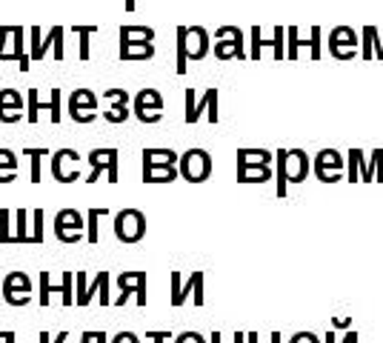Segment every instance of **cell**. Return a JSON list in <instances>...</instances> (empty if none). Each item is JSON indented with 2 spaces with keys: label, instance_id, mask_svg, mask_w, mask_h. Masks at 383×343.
<instances>
[{
  "label": "cell",
  "instance_id": "obj_1",
  "mask_svg": "<svg viewBox=\"0 0 383 343\" xmlns=\"http://www.w3.org/2000/svg\"><path fill=\"white\" fill-rule=\"evenodd\" d=\"M146 235V214L141 209H120L115 214V238L120 243H138Z\"/></svg>",
  "mask_w": 383,
  "mask_h": 343
},
{
  "label": "cell",
  "instance_id": "obj_2",
  "mask_svg": "<svg viewBox=\"0 0 383 343\" xmlns=\"http://www.w3.org/2000/svg\"><path fill=\"white\" fill-rule=\"evenodd\" d=\"M178 172H181V178L189 181V183H203L212 175V157L203 149H189L186 155H181Z\"/></svg>",
  "mask_w": 383,
  "mask_h": 343
},
{
  "label": "cell",
  "instance_id": "obj_3",
  "mask_svg": "<svg viewBox=\"0 0 383 343\" xmlns=\"http://www.w3.org/2000/svg\"><path fill=\"white\" fill-rule=\"evenodd\" d=\"M0 283H4V300L9 306L23 309L32 304V280L26 272H9V275H4Z\"/></svg>",
  "mask_w": 383,
  "mask_h": 343
},
{
  "label": "cell",
  "instance_id": "obj_4",
  "mask_svg": "<svg viewBox=\"0 0 383 343\" xmlns=\"http://www.w3.org/2000/svg\"><path fill=\"white\" fill-rule=\"evenodd\" d=\"M69 117L80 126H86L98 117V95L92 89H74L69 95Z\"/></svg>",
  "mask_w": 383,
  "mask_h": 343
},
{
  "label": "cell",
  "instance_id": "obj_5",
  "mask_svg": "<svg viewBox=\"0 0 383 343\" xmlns=\"http://www.w3.org/2000/svg\"><path fill=\"white\" fill-rule=\"evenodd\" d=\"M52 178L58 183H74L80 178V155L74 149H58L52 155Z\"/></svg>",
  "mask_w": 383,
  "mask_h": 343
},
{
  "label": "cell",
  "instance_id": "obj_6",
  "mask_svg": "<svg viewBox=\"0 0 383 343\" xmlns=\"http://www.w3.org/2000/svg\"><path fill=\"white\" fill-rule=\"evenodd\" d=\"M117 149H92L89 152V163H92V172L86 175V183H95L100 178V172H106L109 183H117Z\"/></svg>",
  "mask_w": 383,
  "mask_h": 343
},
{
  "label": "cell",
  "instance_id": "obj_7",
  "mask_svg": "<svg viewBox=\"0 0 383 343\" xmlns=\"http://www.w3.org/2000/svg\"><path fill=\"white\" fill-rule=\"evenodd\" d=\"M117 286H120V295L115 300V306L123 309V304L129 300V295H138V306L141 309L146 306V272H120L117 275Z\"/></svg>",
  "mask_w": 383,
  "mask_h": 343
},
{
  "label": "cell",
  "instance_id": "obj_8",
  "mask_svg": "<svg viewBox=\"0 0 383 343\" xmlns=\"http://www.w3.org/2000/svg\"><path fill=\"white\" fill-rule=\"evenodd\" d=\"M132 106H135V117L141 123H157L163 115V98L157 89H141L132 98Z\"/></svg>",
  "mask_w": 383,
  "mask_h": 343
},
{
  "label": "cell",
  "instance_id": "obj_9",
  "mask_svg": "<svg viewBox=\"0 0 383 343\" xmlns=\"http://www.w3.org/2000/svg\"><path fill=\"white\" fill-rule=\"evenodd\" d=\"M103 101L109 103L106 109V120L115 123V126H123L126 120H129V95H126V89H106L103 92Z\"/></svg>",
  "mask_w": 383,
  "mask_h": 343
},
{
  "label": "cell",
  "instance_id": "obj_10",
  "mask_svg": "<svg viewBox=\"0 0 383 343\" xmlns=\"http://www.w3.org/2000/svg\"><path fill=\"white\" fill-rule=\"evenodd\" d=\"M203 109H209V120H212V123H218V92L209 89V92L203 95V101L195 103V92L189 89V92H186V123H195Z\"/></svg>",
  "mask_w": 383,
  "mask_h": 343
},
{
  "label": "cell",
  "instance_id": "obj_11",
  "mask_svg": "<svg viewBox=\"0 0 383 343\" xmlns=\"http://www.w3.org/2000/svg\"><path fill=\"white\" fill-rule=\"evenodd\" d=\"M26 109H29V123H32V126L37 123L40 109H49V112H52V126H58V123H60V89L55 86L49 103H37V89H29V95H26Z\"/></svg>",
  "mask_w": 383,
  "mask_h": 343
},
{
  "label": "cell",
  "instance_id": "obj_12",
  "mask_svg": "<svg viewBox=\"0 0 383 343\" xmlns=\"http://www.w3.org/2000/svg\"><path fill=\"white\" fill-rule=\"evenodd\" d=\"M23 106V95L18 89H4L0 92V123H18Z\"/></svg>",
  "mask_w": 383,
  "mask_h": 343
},
{
  "label": "cell",
  "instance_id": "obj_13",
  "mask_svg": "<svg viewBox=\"0 0 383 343\" xmlns=\"http://www.w3.org/2000/svg\"><path fill=\"white\" fill-rule=\"evenodd\" d=\"M83 224H86V218H83L77 209H60L55 214V235H60V232H83Z\"/></svg>",
  "mask_w": 383,
  "mask_h": 343
},
{
  "label": "cell",
  "instance_id": "obj_14",
  "mask_svg": "<svg viewBox=\"0 0 383 343\" xmlns=\"http://www.w3.org/2000/svg\"><path fill=\"white\" fill-rule=\"evenodd\" d=\"M181 157L175 149H143V169L146 166H175Z\"/></svg>",
  "mask_w": 383,
  "mask_h": 343
},
{
  "label": "cell",
  "instance_id": "obj_15",
  "mask_svg": "<svg viewBox=\"0 0 383 343\" xmlns=\"http://www.w3.org/2000/svg\"><path fill=\"white\" fill-rule=\"evenodd\" d=\"M206 46H209V40H206V32L200 26H195V29L186 32V49H189L192 60H200L206 55Z\"/></svg>",
  "mask_w": 383,
  "mask_h": 343
},
{
  "label": "cell",
  "instance_id": "obj_16",
  "mask_svg": "<svg viewBox=\"0 0 383 343\" xmlns=\"http://www.w3.org/2000/svg\"><path fill=\"white\" fill-rule=\"evenodd\" d=\"M181 172L175 166H146L143 169V183H172Z\"/></svg>",
  "mask_w": 383,
  "mask_h": 343
},
{
  "label": "cell",
  "instance_id": "obj_17",
  "mask_svg": "<svg viewBox=\"0 0 383 343\" xmlns=\"http://www.w3.org/2000/svg\"><path fill=\"white\" fill-rule=\"evenodd\" d=\"M18 181V155L12 149H0V183Z\"/></svg>",
  "mask_w": 383,
  "mask_h": 343
},
{
  "label": "cell",
  "instance_id": "obj_18",
  "mask_svg": "<svg viewBox=\"0 0 383 343\" xmlns=\"http://www.w3.org/2000/svg\"><path fill=\"white\" fill-rule=\"evenodd\" d=\"M152 55V43H120V60H149Z\"/></svg>",
  "mask_w": 383,
  "mask_h": 343
},
{
  "label": "cell",
  "instance_id": "obj_19",
  "mask_svg": "<svg viewBox=\"0 0 383 343\" xmlns=\"http://www.w3.org/2000/svg\"><path fill=\"white\" fill-rule=\"evenodd\" d=\"M155 32L149 26H120V43H152Z\"/></svg>",
  "mask_w": 383,
  "mask_h": 343
},
{
  "label": "cell",
  "instance_id": "obj_20",
  "mask_svg": "<svg viewBox=\"0 0 383 343\" xmlns=\"http://www.w3.org/2000/svg\"><path fill=\"white\" fill-rule=\"evenodd\" d=\"M12 40H15V49L12 55H6V60H18L20 72H29V58L23 52V26H12Z\"/></svg>",
  "mask_w": 383,
  "mask_h": 343
},
{
  "label": "cell",
  "instance_id": "obj_21",
  "mask_svg": "<svg viewBox=\"0 0 383 343\" xmlns=\"http://www.w3.org/2000/svg\"><path fill=\"white\" fill-rule=\"evenodd\" d=\"M195 295V280L189 278V283H181V272H172V306H183L186 297Z\"/></svg>",
  "mask_w": 383,
  "mask_h": 343
},
{
  "label": "cell",
  "instance_id": "obj_22",
  "mask_svg": "<svg viewBox=\"0 0 383 343\" xmlns=\"http://www.w3.org/2000/svg\"><path fill=\"white\" fill-rule=\"evenodd\" d=\"M272 178V172H269V166L266 163H261V166H254V169H249V166H240L238 169V181L240 183H254V181H269Z\"/></svg>",
  "mask_w": 383,
  "mask_h": 343
},
{
  "label": "cell",
  "instance_id": "obj_23",
  "mask_svg": "<svg viewBox=\"0 0 383 343\" xmlns=\"http://www.w3.org/2000/svg\"><path fill=\"white\" fill-rule=\"evenodd\" d=\"M60 29H63V26H52L46 37H40V43H34V46H32V60H40V58L46 55V49H49V46H55Z\"/></svg>",
  "mask_w": 383,
  "mask_h": 343
},
{
  "label": "cell",
  "instance_id": "obj_24",
  "mask_svg": "<svg viewBox=\"0 0 383 343\" xmlns=\"http://www.w3.org/2000/svg\"><path fill=\"white\" fill-rule=\"evenodd\" d=\"M77 34V46H80V60H89V37L98 34V26H74L72 29Z\"/></svg>",
  "mask_w": 383,
  "mask_h": 343
},
{
  "label": "cell",
  "instance_id": "obj_25",
  "mask_svg": "<svg viewBox=\"0 0 383 343\" xmlns=\"http://www.w3.org/2000/svg\"><path fill=\"white\" fill-rule=\"evenodd\" d=\"M26 209H18L15 212V235H12V243H34L32 240V235L26 232Z\"/></svg>",
  "mask_w": 383,
  "mask_h": 343
},
{
  "label": "cell",
  "instance_id": "obj_26",
  "mask_svg": "<svg viewBox=\"0 0 383 343\" xmlns=\"http://www.w3.org/2000/svg\"><path fill=\"white\" fill-rule=\"evenodd\" d=\"M109 214V209H89L86 212V221H89V243H98L100 240V218Z\"/></svg>",
  "mask_w": 383,
  "mask_h": 343
},
{
  "label": "cell",
  "instance_id": "obj_27",
  "mask_svg": "<svg viewBox=\"0 0 383 343\" xmlns=\"http://www.w3.org/2000/svg\"><path fill=\"white\" fill-rule=\"evenodd\" d=\"M58 292H60V297H63V306H72L74 304V272H63V278H60V286H55Z\"/></svg>",
  "mask_w": 383,
  "mask_h": 343
},
{
  "label": "cell",
  "instance_id": "obj_28",
  "mask_svg": "<svg viewBox=\"0 0 383 343\" xmlns=\"http://www.w3.org/2000/svg\"><path fill=\"white\" fill-rule=\"evenodd\" d=\"M186 26L178 29V72L183 75L186 72V63H189V49H186Z\"/></svg>",
  "mask_w": 383,
  "mask_h": 343
},
{
  "label": "cell",
  "instance_id": "obj_29",
  "mask_svg": "<svg viewBox=\"0 0 383 343\" xmlns=\"http://www.w3.org/2000/svg\"><path fill=\"white\" fill-rule=\"evenodd\" d=\"M37 280H40V297H37V304L46 309V306L52 304V289H55V286H52L49 272H40V278H37Z\"/></svg>",
  "mask_w": 383,
  "mask_h": 343
},
{
  "label": "cell",
  "instance_id": "obj_30",
  "mask_svg": "<svg viewBox=\"0 0 383 343\" xmlns=\"http://www.w3.org/2000/svg\"><path fill=\"white\" fill-rule=\"evenodd\" d=\"M74 280H77V306H89V286H86V272H83V269H77Z\"/></svg>",
  "mask_w": 383,
  "mask_h": 343
},
{
  "label": "cell",
  "instance_id": "obj_31",
  "mask_svg": "<svg viewBox=\"0 0 383 343\" xmlns=\"http://www.w3.org/2000/svg\"><path fill=\"white\" fill-rule=\"evenodd\" d=\"M32 157V183H40V160L46 157V149H23Z\"/></svg>",
  "mask_w": 383,
  "mask_h": 343
},
{
  "label": "cell",
  "instance_id": "obj_32",
  "mask_svg": "<svg viewBox=\"0 0 383 343\" xmlns=\"http://www.w3.org/2000/svg\"><path fill=\"white\" fill-rule=\"evenodd\" d=\"M32 240L34 243H44V209H34L32 212Z\"/></svg>",
  "mask_w": 383,
  "mask_h": 343
},
{
  "label": "cell",
  "instance_id": "obj_33",
  "mask_svg": "<svg viewBox=\"0 0 383 343\" xmlns=\"http://www.w3.org/2000/svg\"><path fill=\"white\" fill-rule=\"evenodd\" d=\"M215 55H218V58H229V55H238V58H240V34H238L232 43H218Z\"/></svg>",
  "mask_w": 383,
  "mask_h": 343
},
{
  "label": "cell",
  "instance_id": "obj_34",
  "mask_svg": "<svg viewBox=\"0 0 383 343\" xmlns=\"http://www.w3.org/2000/svg\"><path fill=\"white\" fill-rule=\"evenodd\" d=\"M0 240L12 243V232H9V209H0Z\"/></svg>",
  "mask_w": 383,
  "mask_h": 343
},
{
  "label": "cell",
  "instance_id": "obj_35",
  "mask_svg": "<svg viewBox=\"0 0 383 343\" xmlns=\"http://www.w3.org/2000/svg\"><path fill=\"white\" fill-rule=\"evenodd\" d=\"M98 275H100V292H98L100 295V306H109V280H112V275L103 272V269Z\"/></svg>",
  "mask_w": 383,
  "mask_h": 343
},
{
  "label": "cell",
  "instance_id": "obj_36",
  "mask_svg": "<svg viewBox=\"0 0 383 343\" xmlns=\"http://www.w3.org/2000/svg\"><path fill=\"white\" fill-rule=\"evenodd\" d=\"M192 280H195V306H203V272H192Z\"/></svg>",
  "mask_w": 383,
  "mask_h": 343
},
{
  "label": "cell",
  "instance_id": "obj_37",
  "mask_svg": "<svg viewBox=\"0 0 383 343\" xmlns=\"http://www.w3.org/2000/svg\"><path fill=\"white\" fill-rule=\"evenodd\" d=\"M289 343H320V340H318L315 332H297V335H292Z\"/></svg>",
  "mask_w": 383,
  "mask_h": 343
},
{
  "label": "cell",
  "instance_id": "obj_38",
  "mask_svg": "<svg viewBox=\"0 0 383 343\" xmlns=\"http://www.w3.org/2000/svg\"><path fill=\"white\" fill-rule=\"evenodd\" d=\"M175 343H206V340H203V335H197V332H181V335L175 337Z\"/></svg>",
  "mask_w": 383,
  "mask_h": 343
},
{
  "label": "cell",
  "instance_id": "obj_39",
  "mask_svg": "<svg viewBox=\"0 0 383 343\" xmlns=\"http://www.w3.org/2000/svg\"><path fill=\"white\" fill-rule=\"evenodd\" d=\"M12 34V26H0V60H6V40Z\"/></svg>",
  "mask_w": 383,
  "mask_h": 343
},
{
  "label": "cell",
  "instance_id": "obj_40",
  "mask_svg": "<svg viewBox=\"0 0 383 343\" xmlns=\"http://www.w3.org/2000/svg\"><path fill=\"white\" fill-rule=\"evenodd\" d=\"M112 343H141V337H138L135 332H117V335L112 337Z\"/></svg>",
  "mask_w": 383,
  "mask_h": 343
},
{
  "label": "cell",
  "instance_id": "obj_41",
  "mask_svg": "<svg viewBox=\"0 0 383 343\" xmlns=\"http://www.w3.org/2000/svg\"><path fill=\"white\" fill-rule=\"evenodd\" d=\"M60 243H77V240H83V232H60V235H55Z\"/></svg>",
  "mask_w": 383,
  "mask_h": 343
},
{
  "label": "cell",
  "instance_id": "obj_42",
  "mask_svg": "<svg viewBox=\"0 0 383 343\" xmlns=\"http://www.w3.org/2000/svg\"><path fill=\"white\" fill-rule=\"evenodd\" d=\"M326 343H335V332H326ZM344 343H358V332H346Z\"/></svg>",
  "mask_w": 383,
  "mask_h": 343
},
{
  "label": "cell",
  "instance_id": "obj_43",
  "mask_svg": "<svg viewBox=\"0 0 383 343\" xmlns=\"http://www.w3.org/2000/svg\"><path fill=\"white\" fill-rule=\"evenodd\" d=\"M146 337L155 340V343H166L169 337H172V332H146Z\"/></svg>",
  "mask_w": 383,
  "mask_h": 343
},
{
  "label": "cell",
  "instance_id": "obj_44",
  "mask_svg": "<svg viewBox=\"0 0 383 343\" xmlns=\"http://www.w3.org/2000/svg\"><path fill=\"white\" fill-rule=\"evenodd\" d=\"M212 343H223L221 332H212ZM235 343H243V332H235Z\"/></svg>",
  "mask_w": 383,
  "mask_h": 343
},
{
  "label": "cell",
  "instance_id": "obj_45",
  "mask_svg": "<svg viewBox=\"0 0 383 343\" xmlns=\"http://www.w3.org/2000/svg\"><path fill=\"white\" fill-rule=\"evenodd\" d=\"M100 292V275H95V280H92V286H89V304H92V297Z\"/></svg>",
  "mask_w": 383,
  "mask_h": 343
},
{
  "label": "cell",
  "instance_id": "obj_46",
  "mask_svg": "<svg viewBox=\"0 0 383 343\" xmlns=\"http://www.w3.org/2000/svg\"><path fill=\"white\" fill-rule=\"evenodd\" d=\"M0 343H15V332H0Z\"/></svg>",
  "mask_w": 383,
  "mask_h": 343
},
{
  "label": "cell",
  "instance_id": "obj_47",
  "mask_svg": "<svg viewBox=\"0 0 383 343\" xmlns=\"http://www.w3.org/2000/svg\"><path fill=\"white\" fill-rule=\"evenodd\" d=\"M69 340V332H58V337H55V343H66Z\"/></svg>",
  "mask_w": 383,
  "mask_h": 343
},
{
  "label": "cell",
  "instance_id": "obj_48",
  "mask_svg": "<svg viewBox=\"0 0 383 343\" xmlns=\"http://www.w3.org/2000/svg\"><path fill=\"white\" fill-rule=\"evenodd\" d=\"M246 340H249V343H261V340H258V332H249ZM269 343H272V340H269Z\"/></svg>",
  "mask_w": 383,
  "mask_h": 343
},
{
  "label": "cell",
  "instance_id": "obj_49",
  "mask_svg": "<svg viewBox=\"0 0 383 343\" xmlns=\"http://www.w3.org/2000/svg\"><path fill=\"white\" fill-rule=\"evenodd\" d=\"M123 6H126V12H135V0H123Z\"/></svg>",
  "mask_w": 383,
  "mask_h": 343
},
{
  "label": "cell",
  "instance_id": "obj_50",
  "mask_svg": "<svg viewBox=\"0 0 383 343\" xmlns=\"http://www.w3.org/2000/svg\"><path fill=\"white\" fill-rule=\"evenodd\" d=\"M37 343H52V340H49V332H40V337H37Z\"/></svg>",
  "mask_w": 383,
  "mask_h": 343
},
{
  "label": "cell",
  "instance_id": "obj_51",
  "mask_svg": "<svg viewBox=\"0 0 383 343\" xmlns=\"http://www.w3.org/2000/svg\"><path fill=\"white\" fill-rule=\"evenodd\" d=\"M272 343H280V332H272V337H269Z\"/></svg>",
  "mask_w": 383,
  "mask_h": 343
},
{
  "label": "cell",
  "instance_id": "obj_52",
  "mask_svg": "<svg viewBox=\"0 0 383 343\" xmlns=\"http://www.w3.org/2000/svg\"><path fill=\"white\" fill-rule=\"evenodd\" d=\"M103 4H109V0H103Z\"/></svg>",
  "mask_w": 383,
  "mask_h": 343
},
{
  "label": "cell",
  "instance_id": "obj_53",
  "mask_svg": "<svg viewBox=\"0 0 383 343\" xmlns=\"http://www.w3.org/2000/svg\"><path fill=\"white\" fill-rule=\"evenodd\" d=\"M0 280H4V275H0Z\"/></svg>",
  "mask_w": 383,
  "mask_h": 343
}]
</instances>
